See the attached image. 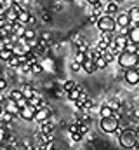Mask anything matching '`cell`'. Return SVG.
<instances>
[{
	"mask_svg": "<svg viewBox=\"0 0 139 150\" xmlns=\"http://www.w3.org/2000/svg\"><path fill=\"white\" fill-rule=\"evenodd\" d=\"M118 142L124 149H136L139 142V133L132 129H124V133L118 136Z\"/></svg>",
	"mask_w": 139,
	"mask_h": 150,
	"instance_id": "cell-1",
	"label": "cell"
},
{
	"mask_svg": "<svg viewBox=\"0 0 139 150\" xmlns=\"http://www.w3.org/2000/svg\"><path fill=\"white\" fill-rule=\"evenodd\" d=\"M117 61H118L120 68H124V70H129V68H134V67L138 65V61H139V54L129 52V51H122V52L118 54Z\"/></svg>",
	"mask_w": 139,
	"mask_h": 150,
	"instance_id": "cell-2",
	"label": "cell"
},
{
	"mask_svg": "<svg viewBox=\"0 0 139 150\" xmlns=\"http://www.w3.org/2000/svg\"><path fill=\"white\" fill-rule=\"evenodd\" d=\"M96 26H98L99 32H115V30L118 28V26H117V19H115L113 16H108V14H103V16L98 19Z\"/></svg>",
	"mask_w": 139,
	"mask_h": 150,
	"instance_id": "cell-3",
	"label": "cell"
},
{
	"mask_svg": "<svg viewBox=\"0 0 139 150\" xmlns=\"http://www.w3.org/2000/svg\"><path fill=\"white\" fill-rule=\"evenodd\" d=\"M101 129L104 133H115L118 129V119H115V117L101 119Z\"/></svg>",
	"mask_w": 139,
	"mask_h": 150,
	"instance_id": "cell-4",
	"label": "cell"
},
{
	"mask_svg": "<svg viewBox=\"0 0 139 150\" xmlns=\"http://www.w3.org/2000/svg\"><path fill=\"white\" fill-rule=\"evenodd\" d=\"M124 80L129 84V86H138L139 84V72L136 68H129L124 72Z\"/></svg>",
	"mask_w": 139,
	"mask_h": 150,
	"instance_id": "cell-5",
	"label": "cell"
},
{
	"mask_svg": "<svg viewBox=\"0 0 139 150\" xmlns=\"http://www.w3.org/2000/svg\"><path fill=\"white\" fill-rule=\"evenodd\" d=\"M51 115H52V110L49 108V105H45L44 108H40V110H37V115H35V122H38V124H42V122H45V120H49V119H51Z\"/></svg>",
	"mask_w": 139,
	"mask_h": 150,
	"instance_id": "cell-6",
	"label": "cell"
},
{
	"mask_svg": "<svg viewBox=\"0 0 139 150\" xmlns=\"http://www.w3.org/2000/svg\"><path fill=\"white\" fill-rule=\"evenodd\" d=\"M35 115H37V108L32 107V105H28L26 108H21L19 110V117L23 120H35Z\"/></svg>",
	"mask_w": 139,
	"mask_h": 150,
	"instance_id": "cell-7",
	"label": "cell"
},
{
	"mask_svg": "<svg viewBox=\"0 0 139 150\" xmlns=\"http://www.w3.org/2000/svg\"><path fill=\"white\" fill-rule=\"evenodd\" d=\"M120 12V4L118 2H115V0H111V2H106V5H104V14H108V16H117Z\"/></svg>",
	"mask_w": 139,
	"mask_h": 150,
	"instance_id": "cell-8",
	"label": "cell"
},
{
	"mask_svg": "<svg viewBox=\"0 0 139 150\" xmlns=\"http://www.w3.org/2000/svg\"><path fill=\"white\" fill-rule=\"evenodd\" d=\"M127 12H129V18H131V28L139 26V7H138V5L131 7Z\"/></svg>",
	"mask_w": 139,
	"mask_h": 150,
	"instance_id": "cell-9",
	"label": "cell"
},
{
	"mask_svg": "<svg viewBox=\"0 0 139 150\" xmlns=\"http://www.w3.org/2000/svg\"><path fill=\"white\" fill-rule=\"evenodd\" d=\"M115 19H117V26H118V28H122V26H129V25H131L129 12H118V14L115 16Z\"/></svg>",
	"mask_w": 139,
	"mask_h": 150,
	"instance_id": "cell-10",
	"label": "cell"
},
{
	"mask_svg": "<svg viewBox=\"0 0 139 150\" xmlns=\"http://www.w3.org/2000/svg\"><path fill=\"white\" fill-rule=\"evenodd\" d=\"M5 112H9V113H14V115H19V107H18V101H14V100H11V98H7L5 100Z\"/></svg>",
	"mask_w": 139,
	"mask_h": 150,
	"instance_id": "cell-11",
	"label": "cell"
},
{
	"mask_svg": "<svg viewBox=\"0 0 139 150\" xmlns=\"http://www.w3.org/2000/svg\"><path fill=\"white\" fill-rule=\"evenodd\" d=\"M113 44L118 47V51L122 52V51H125V47H127V44H129V37H125V35H115V40H113Z\"/></svg>",
	"mask_w": 139,
	"mask_h": 150,
	"instance_id": "cell-12",
	"label": "cell"
},
{
	"mask_svg": "<svg viewBox=\"0 0 139 150\" xmlns=\"http://www.w3.org/2000/svg\"><path fill=\"white\" fill-rule=\"evenodd\" d=\"M84 91H85L84 87H78V86H77L75 89H71L70 93H66V98H68L70 101H73V103H75V101H78V100H80V94H82Z\"/></svg>",
	"mask_w": 139,
	"mask_h": 150,
	"instance_id": "cell-13",
	"label": "cell"
},
{
	"mask_svg": "<svg viewBox=\"0 0 139 150\" xmlns=\"http://www.w3.org/2000/svg\"><path fill=\"white\" fill-rule=\"evenodd\" d=\"M82 70H84L85 74H94V72L98 70V67H96V61L87 58V59L84 61V65H82Z\"/></svg>",
	"mask_w": 139,
	"mask_h": 150,
	"instance_id": "cell-14",
	"label": "cell"
},
{
	"mask_svg": "<svg viewBox=\"0 0 139 150\" xmlns=\"http://www.w3.org/2000/svg\"><path fill=\"white\" fill-rule=\"evenodd\" d=\"M52 131H54V122H52L51 119L40 124V133H44V134H52Z\"/></svg>",
	"mask_w": 139,
	"mask_h": 150,
	"instance_id": "cell-15",
	"label": "cell"
},
{
	"mask_svg": "<svg viewBox=\"0 0 139 150\" xmlns=\"http://www.w3.org/2000/svg\"><path fill=\"white\" fill-rule=\"evenodd\" d=\"M12 56H14V51H12V49H9V47H0V59H2V61H9Z\"/></svg>",
	"mask_w": 139,
	"mask_h": 150,
	"instance_id": "cell-16",
	"label": "cell"
},
{
	"mask_svg": "<svg viewBox=\"0 0 139 150\" xmlns=\"http://www.w3.org/2000/svg\"><path fill=\"white\" fill-rule=\"evenodd\" d=\"M21 91H23V94H25V98H33L35 94H37V91H35L33 86H30V84H25L23 87H21Z\"/></svg>",
	"mask_w": 139,
	"mask_h": 150,
	"instance_id": "cell-17",
	"label": "cell"
},
{
	"mask_svg": "<svg viewBox=\"0 0 139 150\" xmlns=\"http://www.w3.org/2000/svg\"><path fill=\"white\" fill-rule=\"evenodd\" d=\"M30 18H32V12H30V11H28V7H26L23 12H19V18H18V21L28 26V21H30Z\"/></svg>",
	"mask_w": 139,
	"mask_h": 150,
	"instance_id": "cell-18",
	"label": "cell"
},
{
	"mask_svg": "<svg viewBox=\"0 0 139 150\" xmlns=\"http://www.w3.org/2000/svg\"><path fill=\"white\" fill-rule=\"evenodd\" d=\"M99 115H101V119H106V117H113V108L106 103L101 107V110H99Z\"/></svg>",
	"mask_w": 139,
	"mask_h": 150,
	"instance_id": "cell-19",
	"label": "cell"
},
{
	"mask_svg": "<svg viewBox=\"0 0 139 150\" xmlns=\"http://www.w3.org/2000/svg\"><path fill=\"white\" fill-rule=\"evenodd\" d=\"M7 98H11V100L18 101V100H21V98H25V94H23V91H21V89H12V91L9 93V96H7Z\"/></svg>",
	"mask_w": 139,
	"mask_h": 150,
	"instance_id": "cell-20",
	"label": "cell"
},
{
	"mask_svg": "<svg viewBox=\"0 0 139 150\" xmlns=\"http://www.w3.org/2000/svg\"><path fill=\"white\" fill-rule=\"evenodd\" d=\"M129 38H131L134 44H138V45H139V26H134V28H131Z\"/></svg>",
	"mask_w": 139,
	"mask_h": 150,
	"instance_id": "cell-21",
	"label": "cell"
},
{
	"mask_svg": "<svg viewBox=\"0 0 139 150\" xmlns=\"http://www.w3.org/2000/svg\"><path fill=\"white\" fill-rule=\"evenodd\" d=\"M108 65H110V63L106 61V58H104V54H103V56H99V58L96 59V67H98V70H103V68H106Z\"/></svg>",
	"mask_w": 139,
	"mask_h": 150,
	"instance_id": "cell-22",
	"label": "cell"
},
{
	"mask_svg": "<svg viewBox=\"0 0 139 150\" xmlns=\"http://www.w3.org/2000/svg\"><path fill=\"white\" fill-rule=\"evenodd\" d=\"M75 87H77V84H75V80H71V79L66 80V82L63 84V91H65V93H70V91H71V89H75Z\"/></svg>",
	"mask_w": 139,
	"mask_h": 150,
	"instance_id": "cell-23",
	"label": "cell"
},
{
	"mask_svg": "<svg viewBox=\"0 0 139 150\" xmlns=\"http://www.w3.org/2000/svg\"><path fill=\"white\" fill-rule=\"evenodd\" d=\"M87 59V52H75V61L84 65V61Z\"/></svg>",
	"mask_w": 139,
	"mask_h": 150,
	"instance_id": "cell-24",
	"label": "cell"
},
{
	"mask_svg": "<svg viewBox=\"0 0 139 150\" xmlns=\"http://www.w3.org/2000/svg\"><path fill=\"white\" fill-rule=\"evenodd\" d=\"M42 44H45L47 47H51V42H52V35L51 33H42V38H40Z\"/></svg>",
	"mask_w": 139,
	"mask_h": 150,
	"instance_id": "cell-25",
	"label": "cell"
},
{
	"mask_svg": "<svg viewBox=\"0 0 139 150\" xmlns=\"http://www.w3.org/2000/svg\"><path fill=\"white\" fill-rule=\"evenodd\" d=\"M25 40H33V38H37V33H35L33 28H26V32H25Z\"/></svg>",
	"mask_w": 139,
	"mask_h": 150,
	"instance_id": "cell-26",
	"label": "cell"
},
{
	"mask_svg": "<svg viewBox=\"0 0 139 150\" xmlns=\"http://www.w3.org/2000/svg\"><path fill=\"white\" fill-rule=\"evenodd\" d=\"M89 51V44L85 42V40H82L78 45H77V52H87Z\"/></svg>",
	"mask_w": 139,
	"mask_h": 150,
	"instance_id": "cell-27",
	"label": "cell"
},
{
	"mask_svg": "<svg viewBox=\"0 0 139 150\" xmlns=\"http://www.w3.org/2000/svg\"><path fill=\"white\" fill-rule=\"evenodd\" d=\"M18 70H19L21 74H32V65H30V63H23Z\"/></svg>",
	"mask_w": 139,
	"mask_h": 150,
	"instance_id": "cell-28",
	"label": "cell"
},
{
	"mask_svg": "<svg viewBox=\"0 0 139 150\" xmlns=\"http://www.w3.org/2000/svg\"><path fill=\"white\" fill-rule=\"evenodd\" d=\"M92 107H94V103H92V100H89V98H87V100L84 101V107H82V110H80V112H89V110H91Z\"/></svg>",
	"mask_w": 139,
	"mask_h": 150,
	"instance_id": "cell-29",
	"label": "cell"
},
{
	"mask_svg": "<svg viewBox=\"0 0 139 150\" xmlns=\"http://www.w3.org/2000/svg\"><path fill=\"white\" fill-rule=\"evenodd\" d=\"M70 138H71V142L78 143V142H82V140H84V134H82V133H71V134H70Z\"/></svg>",
	"mask_w": 139,
	"mask_h": 150,
	"instance_id": "cell-30",
	"label": "cell"
},
{
	"mask_svg": "<svg viewBox=\"0 0 139 150\" xmlns=\"http://www.w3.org/2000/svg\"><path fill=\"white\" fill-rule=\"evenodd\" d=\"M42 70H44V67H42V63H40V61H37V63L32 65V74H40Z\"/></svg>",
	"mask_w": 139,
	"mask_h": 150,
	"instance_id": "cell-31",
	"label": "cell"
},
{
	"mask_svg": "<svg viewBox=\"0 0 139 150\" xmlns=\"http://www.w3.org/2000/svg\"><path fill=\"white\" fill-rule=\"evenodd\" d=\"M9 136H11V134H9V131H7V129H4V127H0V145H2Z\"/></svg>",
	"mask_w": 139,
	"mask_h": 150,
	"instance_id": "cell-32",
	"label": "cell"
},
{
	"mask_svg": "<svg viewBox=\"0 0 139 150\" xmlns=\"http://www.w3.org/2000/svg\"><path fill=\"white\" fill-rule=\"evenodd\" d=\"M14 117H16V115H14V113L4 112V113H2V117H0V119H4V120H5V122H12V120H14Z\"/></svg>",
	"mask_w": 139,
	"mask_h": 150,
	"instance_id": "cell-33",
	"label": "cell"
},
{
	"mask_svg": "<svg viewBox=\"0 0 139 150\" xmlns=\"http://www.w3.org/2000/svg\"><path fill=\"white\" fill-rule=\"evenodd\" d=\"M30 105V100L28 98H21V100H18V107L19 108H26Z\"/></svg>",
	"mask_w": 139,
	"mask_h": 150,
	"instance_id": "cell-34",
	"label": "cell"
},
{
	"mask_svg": "<svg viewBox=\"0 0 139 150\" xmlns=\"http://www.w3.org/2000/svg\"><path fill=\"white\" fill-rule=\"evenodd\" d=\"M108 105L113 108V112H118V110H120V101H117V100H111V101H108Z\"/></svg>",
	"mask_w": 139,
	"mask_h": 150,
	"instance_id": "cell-35",
	"label": "cell"
},
{
	"mask_svg": "<svg viewBox=\"0 0 139 150\" xmlns=\"http://www.w3.org/2000/svg\"><path fill=\"white\" fill-rule=\"evenodd\" d=\"M98 19H99V16H98V14H94V12H91V14H89V23L96 25V23H98Z\"/></svg>",
	"mask_w": 139,
	"mask_h": 150,
	"instance_id": "cell-36",
	"label": "cell"
},
{
	"mask_svg": "<svg viewBox=\"0 0 139 150\" xmlns=\"http://www.w3.org/2000/svg\"><path fill=\"white\" fill-rule=\"evenodd\" d=\"M71 70L77 74V72H80V70H82V65H80V63H77V61L73 59V63H71Z\"/></svg>",
	"mask_w": 139,
	"mask_h": 150,
	"instance_id": "cell-37",
	"label": "cell"
},
{
	"mask_svg": "<svg viewBox=\"0 0 139 150\" xmlns=\"http://www.w3.org/2000/svg\"><path fill=\"white\" fill-rule=\"evenodd\" d=\"M0 4H2L5 9H11V7L14 5V0H0Z\"/></svg>",
	"mask_w": 139,
	"mask_h": 150,
	"instance_id": "cell-38",
	"label": "cell"
},
{
	"mask_svg": "<svg viewBox=\"0 0 139 150\" xmlns=\"http://www.w3.org/2000/svg\"><path fill=\"white\" fill-rule=\"evenodd\" d=\"M104 58H106V61H108V63H111V61H113V59H115L117 56H113L111 52H108V51H104Z\"/></svg>",
	"mask_w": 139,
	"mask_h": 150,
	"instance_id": "cell-39",
	"label": "cell"
},
{
	"mask_svg": "<svg viewBox=\"0 0 139 150\" xmlns=\"http://www.w3.org/2000/svg\"><path fill=\"white\" fill-rule=\"evenodd\" d=\"M87 131H89V126H87L85 122H80V133H82V134H85Z\"/></svg>",
	"mask_w": 139,
	"mask_h": 150,
	"instance_id": "cell-40",
	"label": "cell"
},
{
	"mask_svg": "<svg viewBox=\"0 0 139 150\" xmlns=\"http://www.w3.org/2000/svg\"><path fill=\"white\" fill-rule=\"evenodd\" d=\"M51 19H52V16H51V14H47V12H44V14H42V21L51 23Z\"/></svg>",
	"mask_w": 139,
	"mask_h": 150,
	"instance_id": "cell-41",
	"label": "cell"
},
{
	"mask_svg": "<svg viewBox=\"0 0 139 150\" xmlns=\"http://www.w3.org/2000/svg\"><path fill=\"white\" fill-rule=\"evenodd\" d=\"M5 89H7V80L0 79V91H5Z\"/></svg>",
	"mask_w": 139,
	"mask_h": 150,
	"instance_id": "cell-42",
	"label": "cell"
},
{
	"mask_svg": "<svg viewBox=\"0 0 139 150\" xmlns=\"http://www.w3.org/2000/svg\"><path fill=\"white\" fill-rule=\"evenodd\" d=\"M35 23H37V18H35L33 14H32V18H30V21H28V25L32 26V25H35Z\"/></svg>",
	"mask_w": 139,
	"mask_h": 150,
	"instance_id": "cell-43",
	"label": "cell"
},
{
	"mask_svg": "<svg viewBox=\"0 0 139 150\" xmlns=\"http://www.w3.org/2000/svg\"><path fill=\"white\" fill-rule=\"evenodd\" d=\"M5 100H7V98L4 96V91H0V103H5Z\"/></svg>",
	"mask_w": 139,
	"mask_h": 150,
	"instance_id": "cell-44",
	"label": "cell"
},
{
	"mask_svg": "<svg viewBox=\"0 0 139 150\" xmlns=\"http://www.w3.org/2000/svg\"><path fill=\"white\" fill-rule=\"evenodd\" d=\"M5 112V105L4 103H0V117H2V113Z\"/></svg>",
	"mask_w": 139,
	"mask_h": 150,
	"instance_id": "cell-45",
	"label": "cell"
},
{
	"mask_svg": "<svg viewBox=\"0 0 139 150\" xmlns=\"http://www.w3.org/2000/svg\"><path fill=\"white\" fill-rule=\"evenodd\" d=\"M98 2H101V0H87V4H91V5L92 4H98Z\"/></svg>",
	"mask_w": 139,
	"mask_h": 150,
	"instance_id": "cell-46",
	"label": "cell"
},
{
	"mask_svg": "<svg viewBox=\"0 0 139 150\" xmlns=\"http://www.w3.org/2000/svg\"><path fill=\"white\" fill-rule=\"evenodd\" d=\"M115 2H118V4H122V2H125V0H115Z\"/></svg>",
	"mask_w": 139,
	"mask_h": 150,
	"instance_id": "cell-47",
	"label": "cell"
},
{
	"mask_svg": "<svg viewBox=\"0 0 139 150\" xmlns=\"http://www.w3.org/2000/svg\"><path fill=\"white\" fill-rule=\"evenodd\" d=\"M4 150H14V149L12 147H7V149H4Z\"/></svg>",
	"mask_w": 139,
	"mask_h": 150,
	"instance_id": "cell-48",
	"label": "cell"
},
{
	"mask_svg": "<svg viewBox=\"0 0 139 150\" xmlns=\"http://www.w3.org/2000/svg\"><path fill=\"white\" fill-rule=\"evenodd\" d=\"M2 40H4V38H2V37H0V47H2Z\"/></svg>",
	"mask_w": 139,
	"mask_h": 150,
	"instance_id": "cell-49",
	"label": "cell"
},
{
	"mask_svg": "<svg viewBox=\"0 0 139 150\" xmlns=\"http://www.w3.org/2000/svg\"><path fill=\"white\" fill-rule=\"evenodd\" d=\"M103 2H111V0H103Z\"/></svg>",
	"mask_w": 139,
	"mask_h": 150,
	"instance_id": "cell-50",
	"label": "cell"
},
{
	"mask_svg": "<svg viewBox=\"0 0 139 150\" xmlns=\"http://www.w3.org/2000/svg\"><path fill=\"white\" fill-rule=\"evenodd\" d=\"M65 2H73V0H65Z\"/></svg>",
	"mask_w": 139,
	"mask_h": 150,
	"instance_id": "cell-51",
	"label": "cell"
},
{
	"mask_svg": "<svg viewBox=\"0 0 139 150\" xmlns=\"http://www.w3.org/2000/svg\"><path fill=\"white\" fill-rule=\"evenodd\" d=\"M51 150H58V149H51Z\"/></svg>",
	"mask_w": 139,
	"mask_h": 150,
	"instance_id": "cell-52",
	"label": "cell"
},
{
	"mask_svg": "<svg viewBox=\"0 0 139 150\" xmlns=\"http://www.w3.org/2000/svg\"><path fill=\"white\" fill-rule=\"evenodd\" d=\"M138 133H139V126H138Z\"/></svg>",
	"mask_w": 139,
	"mask_h": 150,
	"instance_id": "cell-53",
	"label": "cell"
},
{
	"mask_svg": "<svg viewBox=\"0 0 139 150\" xmlns=\"http://www.w3.org/2000/svg\"><path fill=\"white\" fill-rule=\"evenodd\" d=\"M138 147H139V142H138Z\"/></svg>",
	"mask_w": 139,
	"mask_h": 150,
	"instance_id": "cell-54",
	"label": "cell"
},
{
	"mask_svg": "<svg viewBox=\"0 0 139 150\" xmlns=\"http://www.w3.org/2000/svg\"><path fill=\"white\" fill-rule=\"evenodd\" d=\"M136 2H139V0H136Z\"/></svg>",
	"mask_w": 139,
	"mask_h": 150,
	"instance_id": "cell-55",
	"label": "cell"
},
{
	"mask_svg": "<svg viewBox=\"0 0 139 150\" xmlns=\"http://www.w3.org/2000/svg\"><path fill=\"white\" fill-rule=\"evenodd\" d=\"M80 150H84V149H80Z\"/></svg>",
	"mask_w": 139,
	"mask_h": 150,
	"instance_id": "cell-56",
	"label": "cell"
}]
</instances>
